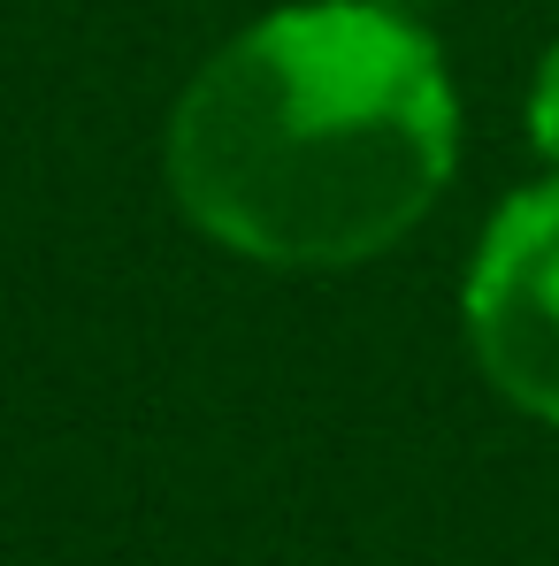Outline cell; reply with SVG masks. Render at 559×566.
<instances>
[{"label": "cell", "instance_id": "1", "mask_svg": "<svg viewBox=\"0 0 559 566\" xmlns=\"http://www.w3.org/2000/svg\"><path fill=\"white\" fill-rule=\"evenodd\" d=\"M460 107L437 46L361 0L238 31L177 99L169 185L191 222L269 269L391 253L453 177Z\"/></svg>", "mask_w": 559, "mask_h": 566}, {"label": "cell", "instance_id": "2", "mask_svg": "<svg viewBox=\"0 0 559 566\" xmlns=\"http://www.w3.org/2000/svg\"><path fill=\"white\" fill-rule=\"evenodd\" d=\"M475 368L521 413L559 421V185H529L498 207L467 269Z\"/></svg>", "mask_w": 559, "mask_h": 566}, {"label": "cell", "instance_id": "3", "mask_svg": "<svg viewBox=\"0 0 559 566\" xmlns=\"http://www.w3.org/2000/svg\"><path fill=\"white\" fill-rule=\"evenodd\" d=\"M529 138H537V154L559 169V46L545 54V70H537V93H529Z\"/></svg>", "mask_w": 559, "mask_h": 566}]
</instances>
